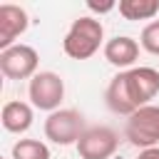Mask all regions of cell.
<instances>
[{
	"label": "cell",
	"mask_w": 159,
	"mask_h": 159,
	"mask_svg": "<svg viewBox=\"0 0 159 159\" xmlns=\"http://www.w3.org/2000/svg\"><path fill=\"white\" fill-rule=\"evenodd\" d=\"M32 119H35V107L27 104V102H20V99H12V102H5L2 104V112H0V122L7 132L12 134H22L32 127Z\"/></svg>",
	"instance_id": "cell-10"
},
{
	"label": "cell",
	"mask_w": 159,
	"mask_h": 159,
	"mask_svg": "<svg viewBox=\"0 0 159 159\" xmlns=\"http://www.w3.org/2000/svg\"><path fill=\"white\" fill-rule=\"evenodd\" d=\"M137 159H159V147H152V149H142Z\"/></svg>",
	"instance_id": "cell-15"
},
{
	"label": "cell",
	"mask_w": 159,
	"mask_h": 159,
	"mask_svg": "<svg viewBox=\"0 0 159 159\" xmlns=\"http://www.w3.org/2000/svg\"><path fill=\"white\" fill-rule=\"evenodd\" d=\"M117 10L124 20H154L159 15V0H119Z\"/></svg>",
	"instance_id": "cell-11"
},
{
	"label": "cell",
	"mask_w": 159,
	"mask_h": 159,
	"mask_svg": "<svg viewBox=\"0 0 159 159\" xmlns=\"http://www.w3.org/2000/svg\"><path fill=\"white\" fill-rule=\"evenodd\" d=\"M87 124H84V117L77 112V109H55L47 114L45 119V137L52 142V144H60V147H70V144H77L80 137L84 134Z\"/></svg>",
	"instance_id": "cell-3"
},
{
	"label": "cell",
	"mask_w": 159,
	"mask_h": 159,
	"mask_svg": "<svg viewBox=\"0 0 159 159\" xmlns=\"http://www.w3.org/2000/svg\"><path fill=\"white\" fill-rule=\"evenodd\" d=\"M80 159H109L119 149V137L112 127H87L80 142L75 144Z\"/></svg>",
	"instance_id": "cell-7"
},
{
	"label": "cell",
	"mask_w": 159,
	"mask_h": 159,
	"mask_svg": "<svg viewBox=\"0 0 159 159\" xmlns=\"http://www.w3.org/2000/svg\"><path fill=\"white\" fill-rule=\"evenodd\" d=\"M87 7L92 10V12H109V10H114L117 7V2H87Z\"/></svg>",
	"instance_id": "cell-14"
},
{
	"label": "cell",
	"mask_w": 159,
	"mask_h": 159,
	"mask_svg": "<svg viewBox=\"0 0 159 159\" xmlns=\"http://www.w3.org/2000/svg\"><path fill=\"white\" fill-rule=\"evenodd\" d=\"M159 94V70L154 67H132L109 80L104 99L114 114H134L139 107L152 104Z\"/></svg>",
	"instance_id": "cell-1"
},
{
	"label": "cell",
	"mask_w": 159,
	"mask_h": 159,
	"mask_svg": "<svg viewBox=\"0 0 159 159\" xmlns=\"http://www.w3.org/2000/svg\"><path fill=\"white\" fill-rule=\"evenodd\" d=\"M124 137L129 139V144L139 149L157 147L159 144V107L147 104V107H139L134 114H129L124 124Z\"/></svg>",
	"instance_id": "cell-4"
},
{
	"label": "cell",
	"mask_w": 159,
	"mask_h": 159,
	"mask_svg": "<svg viewBox=\"0 0 159 159\" xmlns=\"http://www.w3.org/2000/svg\"><path fill=\"white\" fill-rule=\"evenodd\" d=\"M139 45L149 55H159V20H152L144 25V30L139 35Z\"/></svg>",
	"instance_id": "cell-13"
},
{
	"label": "cell",
	"mask_w": 159,
	"mask_h": 159,
	"mask_svg": "<svg viewBox=\"0 0 159 159\" xmlns=\"http://www.w3.org/2000/svg\"><path fill=\"white\" fill-rule=\"evenodd\" d=\"M37 50L30 45H12L7 50H0V72L7 80H32L37 75Z\"/></svg>",
	"instance_id": "cell-6"
},
{
	"label": "cell",
	"mask_w": 159,
	"mask_h": 159,
	"mask_svg": "<svg viewBox=\"0 0 159 159\" xmlns=\"http://www.w3.org/2000/svg\"><path fill=\"white\" fill-rule=\"evenodd\" d=\"M139 42L129 35H117L112 40L104 42L102 52H104V60L112 65V67H119V72H127L134 67V62L139 60Z\"/></svg>",
	"instance_id": "cell-9"
},
{
	"label": "cell",
	"mask_w": 159,
	"mask_h": 159,
	"mask_svg": "<svg viewBox=\"0 0 159 159\" xmlns=\"http://www.w3.org/2000/svg\"><path fill=\"white\" fill-rule=\"evenodd\" d=\"M99 47H104V27L97 17L92 15H82L77 20H72L65 40H62V50L67 57L72 60H89L92 55L99 52Z\"/></svg>",
	"instance_id": "cell-2"
},
{
	"label": "cell",
	"mask_w": 159,
	"mask_h": 159,
	"mask_svg": "<svg viewBox=\"0 0 159 159\" xmlns=\"http://www.w3.org/2000/svg\"><path fill=\"white\" fill-rule=\"evenodd\" d=\"M27 25H30V17L25 7L12 5V2L0 5V50L17 45L15 40L27 30Z\"/></svg>",
	"instance_id": "cell-8"
},
{
	"label": "cell",
	"mask_w": 159,
	"mask_h": 159,
	"mask_svg": "<svg viewBox=\"0 0 159 159\" xmlns=\"http://www.w3.org/2000/svg\"><path fill=\"white\" fill-rule=\"evenodd\" d=\"M10 159H50V147L40 139H17L12 144Z\"/></svg>",
	"instance_id": "cell-12"
},
{
	"label": "cell",
	"mask_w": 159,
	"mask_h": 159,
	"mask_svg": "<svg viewBox=\"0 0 159 159\" xmlns=\"http://www.w3.org/2000/svg\"><path fill=\"white\" fill-rule=\"evenodd\" d=\"M27 97L35 109L55 112V109H60V102L65 99V80L50 70L37 72L27 84Z\"/></svg>",
	"instance_id": "cell-5"
}]
</instances>
